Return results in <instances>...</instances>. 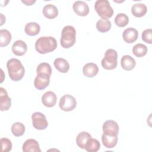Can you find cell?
<instances>
[{"mask_svg":"<svg viewBox=\"0 0 152 152\" xmlns=\"http://www.w3.org/2000/svg\"><path fill=\"white\" fill-rule=\"evenodd\" d=\"M7 67L10 78L14 81H20L25 74V69L21 61L16 58H11L7 61Z\"/></svg>","mask_w":152,"mask_h":152,"instance_id":"obj_1","label":"cell"},{"mask_svg":"<svg viewBox=\"0 0 152 152\" xmlns=\"http://www.w3.org/2000/svg\"><path fill=\"white\" fill-rule=\"evenodd\" d=\"M57 48V42L52 36H43L39 37L35 43V49L40 54L51 52Z\"/></svg>","mask_w":152,"mask_h":152,"instance_id":"obj_2","label":"cell"},{"mask_svg":"<svg viewBox=\"0 0 152 152\" xmlns=\"http://www.w3.org/2000/svg\"><path fill=\"white\" fill-rule=\"evenodd\" d=\"M76 41V31L71 26H65L61 33L60 39L61 45L65 49H68L72 46Z\"/></svg>","mask_w":152,"mask_h":152,"instance_id":"obj_3","label":"cell"},{"mask_svg":"<svg viewBox=\"0 0 152 152\" xmlns=\"http://www.w3.org/2000/svg\"><path fill=\"white\" fill-rule=\"evenodd\" d=\"M94 9L102 18H110L113 14V10L107 0H97L94 4Z\"/></svg>","mask_w":152,"mask_h":152,"instance_id":"obj_4","label":"cell"},{"mask_svg":"<svg viewBox=\"0 0 152 152\" xmlns=\"http://www.w3.org/2000/svg\"><path fill=\"white\" fill-rule=\"evenodd\" d=\"M117 52L112 49H107L104 54V58L102 59L101 64L102 67L107 70H112L117 66L118 62Z\"/></svg>","mask_w":152,"mask_h":152,"instance_id":"obj_5","label":"cell"},{"mask_svg":"<svg viewBox=\"0 0 152 152\" xmlns=\"http://www.w3.org/2000/svg\"><path fill=\"white\" fill-rule=\"evenodd\" d=\"M59 106L61 110L69 112L76 107L77 101L74 96L70 94H65L60 99Z\"/></svg>","mask_w":152,"mask_h":152,"instance_id":"obj_6","label":"cell"},{"mask_svg":"<svg viewBox=\"0 0 152 152\" xmlns=\"http://www.w3.org/2000/svg\"><path fill=\"white\" fill-rule=\"evenodd\" d=\"M32 125L38 130L45 129L48 126V122L46 116L41 112H34L31 115Z\"/></svg>","mask_w":152,"mask_h":152,"instance_id":"obj_7","label":"cell"},{"mask_svg":"<svg viewBox=\"0 0 152 152\" xmlns=\"http://www.w3.org/2000/svg\"><path fill=\"white\" fill-rule=\"evenodd\" d=\"M104 134L118 136L119 133V125L113 120H107L103 123L102 126Z\"/></svg>","mask_w":152,"mask_h":152,"instance_id":"obj_8","label":"cell"},{"mask_svg":"<svg viewBox=\"0 0 152 152\" xmlns=\"http://www.w3.org/2000/svg\"><path fill=\"white\" fill-rule=\"evenodd\" d=\"M50 77V76L44 74H37L34 81L35 88L39 90L46 88L49 84Z\"/></svg>","mask_w":152,"mask_h":152,"instance_id":"obj_9","label":"cell"},{"mask_svg":"<svg viewBox=\"0 0 152 152\" xmlns=\"http://www.w3.org/2000/svg\"><path fill=\"white\" fill-rule=\"evenodd\" d=\"M72 8L75 13L79 16H86L89 12L88 5L83 1H75L72 5Z\"/></svg>","mask_w":152,"mask_h":152,"instance_id":"obj_10","label":"cell"},{"mask_svg":"<svg viewBox=\"0 0 152 152\" xmlns=\"http://www.w3.org/2000/svg\"><path fill=\"white\" fill-rule=\"evenodd\" d=\"M11 106V99L8 97L5 88H0V109L1 111L8 110Z\"/></svg>","mask_w":152,"mask_h":152,"instance_id":"obj_11","label":"cell"},{"mask_svg":"<svg viewBox=\"0 0 152 152\" xmlns=\"http://www.w3.org/2000/svg\"><path fill=\"white\" fill-rule=\"evenodd\" d=\"M57 97L55 93L51 91H46L42 97V102L43 104L48 107L54 106L56 103Z\"/></svg>","mask_w":152,"mask_h":152,"instance_id":"obj_12","label":"cell"},{"mask_svg":"<svg viewBox=\"0 0 152 152\" xmlns=\"http://www.w3.org/2000/svg\"><path fill=\"white\" fill-rule=\"evenodd\" d=\"M138 36V31L133 27L125 29L122 33L124 40L128 43H132L137 40Z\"/></svg>","mask_w":152,"mask_h":152,"instance_id":"obj_13","label":"cell"},{"mask_svg":"<svg viewBox=\"0 0 152 152\" xmlns=\"http://www.w3.org/2000/svg\"><path fill=\"white\" fill-rule=\"evenodd\" d=\"M24 152H41L38 142L34 139L27 140L23 145Z\"/></svg>","mask_w":152,"mask_h":152,"instance_id":"obj_14","label":"cell"},{"mask_svg":"<svg viewBox=\"0 0 152 152\" xmlns=\"http://www.w3.org/2000/svg\"><path fill=\"white\" fill-rule=\"evenodd\" d=\"M27 50V46L26 43L21 40H16L12 46V51L13 53L17 56L24 55Z\"/></svg>","mask_w":152,"mask_h":152,"instance_id":"obj_15","label":"cell"},{"mask_svg":"<svg viewBox=\"0 0 152 152\" xmlns=\"http://www.w3.org/2000/svg\"><path fill=\"white\" fill-rule=\"evenodd\" d=\"M83 72L86 77L93 78L99 72V67L96 64L89 62L84 65Z\"/></svg>","mask_w":152,"mask_h":152,"instance_id":"obj_16","label":"cell"},{"mask_svg":"<svg viewBox=\"0 0 152 152\" xmlns=\"http://www.w3.org/2000/svg\"><path fill=\"white\" fill-rule=\"evenodd\" d=\"M121 65L122 68L126 71H131L133 69L136 65L135 60L130 55H124L121 60Z\"/></svg>","mask_w":152,"mask_h":152,"instance_id":"obj_17","label":"cell"},{"mask_svg":"<svg viewBox=\"0 0 152 152\" xmlns=\"http://www.w3.org/2000/svg\"><path fill=\"white\" fill-rule=\"evenodd\" d=\"M53 65L55 68L62 73H66L69 69V64L68 61L62 58L55 59L53 62Z\"/></svg>","mask_w":152,"mask_h":152,"instance_id":"obj_18","label":"cell"},{"mask_svg":"<svg viewBox=\"0 0 152 152\" xmlns=\"http://www.w3.org/2000/svg\"><path fill=\"white\" fill-rule=\"evenodd\" d=\"M147 8L142 3H137L134 4L131 7V12L136 17H141L147 13Z\"/></svg>","mask_w":152,"mask_h":152,"instance_id":"obj_19","label":"cell"},{"mask_svg":"<svg viewBox=\"0 0 152 152\" xmlns=\"http://www.w3.org/2000/svg\"><path fill=\"white\" fill-rule=\"evenodd\" d=\"M118 136L109 135L103 134L102 135V141L103 145L107 148H112L116 146L118 142Z\"/></svg>","mask_w":152,"mask_h":152,"instance_id":"obj_20","label":"cell"},{"mask_svg":"<svg viewBox=\"0 0 152 152\" xmlns=\"http://www.w3.org/2000/svg\"><path fill=\"white\" fill-rule=\"evenodd\" d=\"M43 14L48 19H53L58 16V10L54 5L49 4L43 7Z\"/></svg>","mask_w":152,"mask_h":152,"instance_id":"obj_21","label":"cell"},{"mask_svg":"<svg viewBox=\"0 0 152 152\" xmlns=\"http://www.w3.org/2000/svg\"><path fill=\"white\" fill-rule=\"evenodd\" d=\"M90 138H91V136L88 132L85 131L81 132L76 138L77 144L80 148L84 149L87 142Z\"/></svg>","mask_w":152,"mask_h":152,"instance_id":"obj_22","label":"cell"},{"mask_svg":"<svg viewBox=\"0 0 152 152\" xmlns=\"http://www.w3.org/2000/svg\"><path fill=\"white\" fill-rule=\"evenodd\" d=\"M40 30V27L39 24L35 22L28 23L24 27L25 33L28 36H36L38 34Z\"/></svg>","mask_w":152,"mask_h":152,"instance_id":"obj_23","label":"cell"},{"mask_svg":"<svg viewBox=\"0 0 152 152\" xmlns=\"http://www.w3.org/2000/svg\"><path fill=\"white\" fill-rule=\"evenodd\" d=\"M111 22L107 18H101L96 23L97 30L101 33H105L110 30L111 28Z\"/></svg>","mask_w":152,"mask_h":152,"instance_id":"obj_24","label":"cell"},{"mask_svg":"<svg viewBox=\"0 0 152 152\" xmlns=\"http://www.w3.org/2000/svg\"><path fill=\"white\" fill-rule=\"evenodd\" d=\"M11 34L10 32L6 29L0 30V46H7L11 40Z\"/></svg>","mask_w":152,"mask_h":152,"instance_id":"obj_25","label":"cell"},{"mask_svg":"<svg viewBox=\"0 0 152 152\" xmlns=\"http://www.w3.org/2000/svg\"><path fill=\"white\" fill-rule=\"evenodd\" d=\"M100 148V142L94 138H90L87 142L84 149L88 152H96Z\"/></svg>","mask_w":152,"mask_h":152,"instance_id":"obj_26","label":"cell"},{"mask_svg":"<svg viewBox=\"0 0 152 152\" xmlns=\"http://www.w3.org/2000/svg\"><path fill=\"white\" fill-rule=\"evenodd\" d=\"M132 52L137 57L141 58L146 55L147 52V48L144 44L138 43L134 46L132 48Z\"/></svg>","mask_w":152,"mask_h":152,"instance_id":"obj_27","label":"cell"},{"mask_svg":"<svg viewBox=\"0 0 152 152\" xmlns=\"http://www.w3.org/2000/svg\"><path fill=\"white\" fill-rule=\"evenodd\" d=\"M25 132V126L21 122H15L11 126V132L15 137L22 136Z\"/></svg>","mask_w":152,"mask_h":152,"instance_id":"obj_28","label":"cell"},{"mask_svg":"<svg viewBox=\"0 0 152 152\" xmlns=\"http://www.w3.org/2000/svg\"><path fill=\"white\" fill-rule=\"evenodd\" d=\"M115 23L117 26L119 27H124L128 24L129 18L125 14L119 13L115 17Z\"/></svg>","mask_w":152,"mask_h":152,"instance_id":"obj_29","label":"cell"},{"mask_svg":"<svg viewBox=\"0 0 152 152\" xmlns=\"http://www.w3.org/2000/svg\"><path fill=\"white\" fill-rule=\"evenodd\" d=\"M36 72L37 74H44L49 76L52 74V68L50 65L46 62L40 63L37 67Z\"/></svg>","mask_w":152,"mask_h":152,"instance_id":"obj_30","label":"cell"},{"mask_svg":"<svg viewBox=\"0 0 152 152\" xmlns=\"http://www.w3.org/2000/svg\"><path fill=\"white\" fill-rule=\"evenodd\" d=\"M2 152H8L11 150L12 142L10 140L7 138H2L0 140Z\"/></svg>","mask_w":152,"mask_h":152,"instance_id":"obj_31","label":"cell"},{"mask_svg":"<svg viewBox=\"0 0 152 152\" xmlns=\"http://www.w3.org/2000/svg\"><path fill=\"white\" fill-rule=\"evenodd\" d=\"M142 40L147 43H152V30L151 28L145 29L142 33Z\"/></svg>","mask_w":152,"mask_h":152,"instance_id":"obj_32","label":"cell"},{"mask_svg":"<svg viewBox=\"0 0 152 152\" xmlns=\"http://www.w3.org/2000/svg\"><path fill=\"white\" fill-rule=\"evenodd\" d=\"M21 2L23 3H24V4H26V5H31L33 4H34V2H36V0H26V1H21Z\"/></svg>","mask_w":152,"mask_h":152,"instance_id":"obj_33","label":"cell"}]
</instances>
